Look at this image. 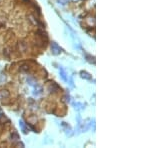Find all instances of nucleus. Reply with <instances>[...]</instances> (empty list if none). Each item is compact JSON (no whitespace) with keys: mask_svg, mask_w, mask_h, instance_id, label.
Returning <instances> with one entry per match:
<instances>
[{"mask_svg":"<svg viewBox=\"0 0 150 148\" xmlns=\"http://www.w3.org/2000/svg\"><path fill=\"white\" fill-rule=\"evenodd\" d=\"M81 74H82V77H85V78H87V79H90V76H88V74L87 73H85V72H81Z\"/></svg>","mask_w":150,"mask_h":148,"instance_id":"obj_1","label":"nucleus"}]
</instances>
